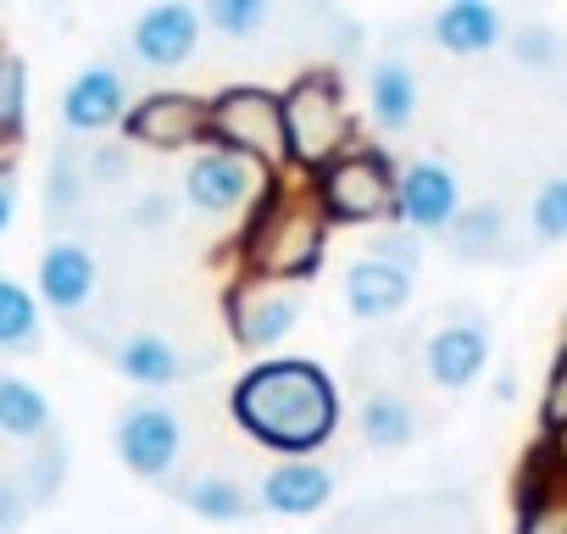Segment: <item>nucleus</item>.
<instances>
[{
	"instance_id": "1",
	"label": "nucleus",
	"mask_w": 567,
	"mask_h": 534,
	"mask_svg": "<svg viewBox=\"0 0 567 534\" xmlns=\"http://www.w3.org/2000/svg\"><path fill=\"white\" fill-rule=\"evenodd\" d=\"M228 407H234V423L272 456H318L340 429L334 379L301 357H272L239 373Z\"/></svg>"
},
{
	"instance_id": "2",
	"label": "nucleus",
	"mask_w": 567,
	"mask_h": 534,
	"mask_svg": "<svg viewBox=\"0 0 567 534\" xmlns=\"http://www.w3.org/2000/svg\"><path fill=\"white\" fill-rule=\"evenodd\" d=\"M329 228H334V223L323 217L312 184L290 189L284 178H272L267 195L256 201V212L245 217V234H239V267H245V274H261V279L307 285V279H318V267H323Z\"/></svg>"
},
{
	"instance_id": "3",
	"label": "nucleus",
	"mask_w": 567,
	"mask_h": 534,
	"mask_svg": "<svg viewBox=\"0 0 567 534\" xmlns=\"http://www.w3.org/2000/svg\"><path fill=\"white\" fill-rule=\"evenodd\" d=\"M284 129H290V167L301 173H318L334 156H346L357 145V117H351L340 73L307 68L301 79H290V90H284Z\"/></svg>"
},
{
	"instance_id": "4",
	"label": "nucleus",
	"mask_w": 567,
	"mask_h": 534,
	"mask_svg": "<svg viewBox=\"0 0 567 534\" xmlns=\"http://www.w3.org/2000/svg\"><path fill=\"white\" fill-rule=\"evenodd\" d=\"M395 184H401V167L390 162V151L362 145V140L312 173V195L334 228H362V223L395 217Z\"/></svg>"
},
{
	"instance_id": "5",
	"label": "nucleus",
	"mask_w": 567,
	"mask_h": 534,
	"mask_svg": "<svg viewBox=\"0 0 567 534\" xmlns=\"http://www.w3.org/2000/svg\"><path fill=\"white\" fill-rule=\"evenodd\" d=\"M212 101V140L261 162L272 178H284L290 167V129H284V90L267 84H228Z\"/></svg>"
},
{
	"instance_id": "6",
	"label": "nucleus",
	"mask_w": 567,
	"mask_h": 534,
	"mask_svg": "<svg viewBox=\"0 0 567 534\" xmlns=\"http://www.w3.org/2000/svg\"><path fill=\"white\" fill-rule=\"evenodd\" d=\"M272 173L217 140H206L200 151H189L184 162V201L200 212V217H250L256 201L267 195Z\"/></svg>"
},
{
	"instance_id": "7",
	"label": "nucleus",
	"mask_w": 567,
	"mask_h": 534,
	"mask_svg": "<svg viewBox=\"0 0 567 534\" xmlns=\"http://www.w3.org/2000/svg\"><path fill=\"white\" fill-rule=\"evenodd\" d=\"M223 318H228V335H234L239 351H272L301 324V285L239 274L223 296Z\"/></svg>"
},
{
	"instance_id": "8",
	"label": "nucleus",
	"mask_w": 567,
	"mask_h": 534,
	"mask_svg": "<svg viewBox=\"0 0 567 534\" xmlns=\"http://www.w3.org/2000/svg\"><path fill=\"white\" fill-rule=\"evenodd\" d=\"M112 445H117V462L134 479L162 484V479H173V468L184 456V423L162 401H128L112 423Z\"/></svg>"
},
{
	"instance_id": "9",
	"label": "nucleus",
	"mask_w": 567,
	"mask_h": 534,
	"mask_svg": "<svg viewBox=\"0 0 567 534\" xmlns=\"http://www.w3.org/2000/svg\"><path fill=\"white\" fill-rule=\"evenodd\" d=\"M123 134L128 145H145V151H200L212 140V101L189 90H151L145 101L128 106Z\"/></svg>"
},
{
	"instance_id": "10",
	"label": "nucleus",
	"mask_w": 567,
	"mask_h": 534,
	"mask_svg": "<svg viewBox=\"0 0 567 534\" xmlns=\"http://www.w3.org/2000/svg\"><path fill=\"white\" fill-rule=\"evenodd\" d=\"M200 7H189V0H156V7H145L128 29V57L151 73H173L184 62H195L200 51Z\"/></svg>"
},
{
	"instance_id": "11",
	"label": "nucleus",
	"mask_w": 567,
	"mask_h": 534,
	"mask_svg": "<svg viewBox=\"0 0 567 534\" xmlns=\"http://www.w3.org/2000/svg\"><path fill=\"white\" fill-rule=\"evenodd\" d=\"M462 212V184L456 173L440 162V156H417L401 167V184H395V223L417 228V234H445Z\"/></svg>"
},
{
	"instance_id": "12",
	"label": "nucleus",
	"mask_w": 567,
	"mask_h": 534,
	"mask_svg": "<svg viewBox=\"0 0 567 534\" xmlns=\"http://www.w3.org/2000/svg\"><path fill=\"white\" fill-rule=\"evenodd\" d=\"M128 79L112 68V62H90L68 79L62 90V129L73 140H90V134H106V129H123L128 117Z\"/></svg>"
},
{
	"instance_id": "13",
	"label": "nucleus",
	"mask_w": 567,
	"mask_h": 534,
	"mask_svg": "<svg viewBox=\"0 0 567 534\" xmlns=\"http://www.w3.org/2000/svg\"><path fill=\"white\" fill-rule=\"evenodd\" d=\"M489 368V324L473 312L445 318L429 340H423V373L440 390H467L478 373Z\"/></svg>"
},
{
	"instance_id": "14",
	"label": "nucleus",
	"mask_w": 567,
	"mask_h": 534,
	"mask_svg": "<svg viewBox=\"0 0 567 534\" xmlns=\"http://www.w3.org/2000/svg\"><path fill=\"white\" fill-rule=\"evenodd\" d=\"M95 285H101V267L84 239H51L40 250V301L51 312H62V318L84 312L95 301Z\"/></svg>"
},
{
	"instance_id": "15",
	"label": "nucleus",
	"mask_w": 567,
	"mask_h": 534,
	"mask_svg": "<svg viewBox=\"0 0 567 534\" xmlns=\"http://www.w3.org/2000/svg\"><path fill=\"white\" fill-rule=\"evenodd\" d=\"M256 501L278 517H312L334 501V473L318 462V456H278L261 484H256Z\"/></svg>"
},
{
	"instance_id": "16",
	"label": "nucleus",
	"mask_w": 567,
	"mask_h": 534,
	"mask_svg": "<svg viewBox=\"0 0 567 534\" xmlns=\"http://www.w3.org/2000/svg\"><path fill=\"white\" fill-rule=\"evenodd\" d=\"M412 279H417V274H406V267L379 261V256L362 250V256L346 267L340 296H346V307H351L362 324H384V318L406 312V301H412Z\"/></svg>"
},
{
	"instance_id": "17",
	"label": "nucleus",
	"mask_w": 567,
	"mask_h": 534,
	"mask_svg": "<svg viewBox=\"0 0 567 534\" xmlns=\"http://www.w3.org/2000/svg\"><path fill=\"white\" fill-rule=\"evenodd\" d=\"M106 357H112V368H117L128 384H140V390H167V384H184L189 373H200V362H189L167 335H123Z\"/></svg>"
},
{
	"instance_id": "18",
	"label": "nucleus",
	"mask_w": 567,
	"mask_h": 534,
	"mask_svg": "<svg viewBox=\"0 0 567 534\" xmlns=\"http://www.w3.org/2000/svg\"><path fill=\"white\" fill-rule=\"evenodd\" d=\"M429 34L451 57H484L506 40L501 12L489 7V0H445V7L434 12V23H429Z\"/></svg>"
},
{
	"instance_id": "19",
	"label": "nucleus",
	"mask_w": 567,
	"mask_h": 534,
	"mask_svg": "<svg viewBox=\"0 0 567 534\" xmlns=\"http://www.w3.org/2000/svg\"><path fill=\"white\" fill-rule=\"evenodd\" d=\"M368 112L379 134H406L417 117V73L401 57H379L368 73Z\"/></svg>"
},
{
	"instance_id": "20",
	"label": "nucleus",
	"mask_w": 567,
	"mask_h": 534,
	"mask_svg": "<svg viewBox=\"0 0 567 534\" xmlns=\"http://www.w3.org/2000/svg\"><path fill=\"white\" fill-rule=\"evenodd\" d=\"M173 501L184 506V512H195L200 523H245L261 501L239 484V479H228V473H189V479H178L173 484Z\"/></svg>"
},
{
	"instance_id": "21",
	"label": "nucleus",
	"mask_w": 567,
	"mask_h": 534,
	"mask_svg": "<svg viewBox=\"0 0 567 534\" xmlns=\"http://www.w3.org/2000/svg\"><path fill=\"white\" fill-rule=\"evenodd\" d=\"M512 534H567V468L556 456L534 462L523 479V512Z\"/></svg>"
},
{
	"instance_id": "22",
	"label": "nucleus",
	"mask_w": 567,
	"mask_h": 534,
	"mask_svg": "<svg viewBox=\"0 0 567 534\" xmlns=\"http://www.w3.org/2000/svg\"><path fill=\"white\" fill-rule=\"evenodd\" d=\"M0 434H12V440H51L56 434V418H51V401L40 384H29L18 373H0Z\"/></svg>"
},
{
	"instance_id": "23",
	"label": "nucleus",
	"mask_w": 567,
	"mask_h": 534,
	"mask_svg": "<svg viewBox=\"0 0 567 534\" xmlns=\"http://www.w3.org/2000/svg\"><path fill=\"white\" fill-rule=\"evenodd\" d=\"M357 423H362V440H368L373 451H406V445L417 440V407H412L401 390H373V396L362 401Z\"/></svg>"
},
{
	"instance_id": "24",
	"label": "nucleus",
	"mask_w": 567,
	"mask_h": 534,
	"mask_svg": "<svg viewBox=\"0 0 567 534\" xmlns=\"http://www.w3.org/2000/svg\"><path fill=\"white\" fill-rule=\"evenodd\" d=\"M40 340H45V329H40V296L29 285L0 274V351L34 357Z\"/></svg>"
},
{
	"instance_id": "25",
	"label": "nucleus",
	"mask_w": 567,
	"mask_h": 534,
	"mask_svg": "<svg viewBox=\"0 0 567 534\" xmlns=\"http://www.w3.org/2000/svg\"><path fill=\"white\" fill-rule=\"evenodd\" d=\"M445 239H451L456 256L484 261V256L501 250V239H506V217H501V206H462L456 223L445 228Z\"/></svg>"
},
{
	"instance_id": "26",
	"label": "nucleus",
	"mask_w": 567,
	"mask_h": 534,
	"mask_svg": "<svg viewBox=\"0 0 567 534\" xmlns=\"http://www.w3.org/2000/svg\"><path fill=\"white\" fill-rule=\"evenodd\" d=\"M29 129V62L23 57H0V151L23 145Z\"/></svg>"
},
{
	"instance_id": "27",
	"label": "nucleus",
	"mask_w": 567,
	"mask_h": 534,
	"mask_svg": "<svg viewBox=\"0 0 567 534\" xmlns=\"http://www.w3.org/2000/svg\"><path fill=\"white\" fill-rule=\"evenodd\" d=\"M200 18L223 40H256L272 18V0H200Z\"/></svg>"
},
{
	"instance_id": "28",
	"label": "nucleus",
	"mask_w": 567,
	"mask_h": 534,
	"mask_svg": "<svg viewBox=\"0 0 567 534\" xmlns=\"http://www.w3.org/2000/svg\"><path fill=\"white\" fill-rule=\"evenodd\" d=\"M84 184H90V167L79 162V151H56L51 184H45V212L51 217H73L79 201H84Z\"/></svg>"
},
{
	"instance_id": "29",
	"label": "nucleus",
	"mask_w": 567,
	"mask_h": 534,
	"mask_svg": "<svg viewBox=\"0 0 567 534\" xmlns=\"http://www.w3.org/2000/svg\"><path fill=\"white\" fill-rule=\"evenodd\" d=\"M528 228H534L539 245H561V239H567V178H545V184L534 189Z\"/></svg>"
},
{
	"instance_id": "30",
	"label": "nucleus",
	"mask_w": 567,
	"mask_h": 534,
	"mask_svg": "<svg viewBox=\"0 0 567 534\" xmlns=\"http://www.w3.org/2000/svg\"><path fill=\"white\" fill-rule=\"evenodd\" d=\"M512 57H517L528 73H550V68L567 62L561 40H556L545 23H523V29H512Z\"/></svg>"
},
{
	"instance_id": "31",
	"label": "nucleus",
	"mask_w": 567,
	"mask_h": 534,
	"mask_svg": "<svg viewBox=\"0 0 567 534\" xmlns=\"http://www.w3.org/2000/svg\"><path fill=\"white\" fill-rule=\"evenodd\" d=\"M423 239H429V234H417V228L395 223V228H379V234L368 239V256L395 261V267H406V274H417V267H423Z\"/></svg>"
},
{
	"instance_id": "32",
	"label": "nucleus",
	"mask_w": 567,
	"mask_h": 534,
	"mask_svg": "<svg viewBox=\"0 0 567 534\" xmlns=\"http://www.w3.org/2000/svg\"><path fill=\"white\" fill-rule=\"evenodd\" d=\"M539 429L550 440L567 434V340H561V351H556V362L545 373V390H539Z\"/></svg>"
},
{
	"instance_id": "33",
	"label": "nucleus",
	"mask_w": 567,
	"mask_h": 534,
	"mask_svg": "<svg viewBox=\"0 0 567 534\" xmlns=\"http://www.w3.org/2000/svg\"><path fill=\"white\" fill-rule=\"evenodd\" d=\"M62 479H68V451L56 445V440H45V456L34 462V473L23 479L29 484V495H34V506H45L56 490H62Z\"/></svg>"
},
{
	"instance_id": "34",
	"label": "nucleus",
	"mask_w": 567,
	"mask_h": 534,
	"mask_svg": "<svg viewBox=\"0 0 567 534\" xmlns=\"http://www.w3.org/2000/svg\"><path fill=\"white\" fill-rule=\"evenodd\" d=\"M29 506H34V495H29V484H23V479H0V534L23 528Z\"/></svg>"
},
{
	"instance_id": "35",
	"label": "nucleus",
	"mask_w": 567,
	"mask_h": 534,
	"mask_svg": "<svg viewBox=\"0 0 567 534\" xmlns=\"http://www.w3.org/2000/svg\"><path fill=\"white\" fill-rule=\"evenodd\" d=\"M84 167H90V178H95V184H123V178H128V151L106 145V151H95Z\"/></svg>"
},
{
	"instance_id": "36",
	"label": "nucleus",
	"mask_w": 567,
	"mask_h": 534,
	"mask_svg": "<svg viewBox=\"0 0 567 534\" xmlns=\"http://www.w3.org/2000/svg\"><path fill=\"white\" fill-rule=\"evenodd\" d=\"M12 217H18V184H12V173H0V239H7Z\"/></svg>"
},
{
	"instance_id": "37",
	"label": "nucleus",
	"mask_w": 567,
	"mask_h": 534,
	"mask_svg": "<svg viewBox=\"0 0 567 534\" xmlns=\"http://www.w3.org/2000/svg\"><path fill=\"white\" fill-rule=\"evenodd\" d=\"M134 217H140V228H162V223H167V201H162V195H151V201H140V212H134Z\"/></svg>"
},
{
	"instance_id": "38",
	"label": "nucleus",
	"mask_w": 567,
	"mask_h": 534,
	"mask_svg": "<svg viewBox=\"0 0 567 534\" xmlns=\"http://www.w3.org/2000/svg\"><path fill=\"white\" fill-rule=\"evenodd\" d=\"M0 57H7V51H0Z\"/></svg>"
}]
</instances>
